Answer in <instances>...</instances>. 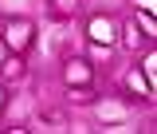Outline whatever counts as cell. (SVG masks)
<instances>
[{
	"label": "cell",
	"mask_w": 157,
	"mask_h": 134,
	"mask_svg": "<svg viewBox=\"0 0 157 134\" xmlns=\"http://www.w3.org/2000/svg\"><path fill=\"white\" fill-rule=\"evenodd\" d=\"M130 87L141 91V95H149V83H141V75H130Z\"/></svg>",
	"instance_id": "5b68a950"
},
{
	"label": "cell",
	"mask_w": 157,
	"mask_h": 134,
	"mask_svg": "<svg viewBox=\"0 0 157 134\" xmlns=\"http://www.w3.org/2000/svg\"><path fill=\"white\" fill-rule=\"evenodd\" d=\"M145 75H149V79H145V83H149V87H153V75H157V59H153V55L145 59Z\"/></svg>",
	"instance_id": "277c9868"
},
{
	"label": "cell",
	"mask_w": 157,
	"mask_h": 134,
	"mask_svg": "<svg viewBox=\"0 0 157 134\" xmlns=\"http://www.w3.org/2000/svg\"><path fill=\"white\" fill-rule=\"evenodd\" d=\"M114 36H118V28L106 16H94V20H90V39H98V43H114Z\"/></svg>",
	"instance_id": "7a4b0ae2"
},
{
	"label": "cell",
	"mask_w": 157,
	"mask_h": 134,
	"mask_svg": "<svg viewBox=\"0 0 157 134\" xmlns=\"http://www.w3.org/2000/svg\"><path fill=\"white\" fill-rule=\"evenodd\" d=\"M86 79H90V67H82V63L67 67V83H86Z\"/></svg>",
	"instance_id": "3957f363"
},
{
	"label": "cell",
	"mask_w": 157,
	"mask_h": 134,
	"mask_svg": "<svg viewBox=\"0 0 157 134\" xmlns=\"http://www.w3.org/2000/svg\"><path fill=\"white\" fill-rule=\"evenodd\" d=\"M4 39H8V43H12V47H28V39H32V24H28V20H20V24H8V28H4Z\"/></svg>",
	"instance_id": "6da1fadb"
}]
</instances>
